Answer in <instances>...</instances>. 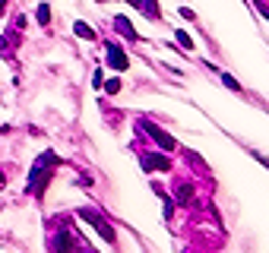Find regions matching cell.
Here are the masks:
<instances>
[{
  "label": "cell",
  "instance_id": "6da1fadb",
  "mask_svg": "<svg viewBox=\"0 0 269 253\" xmlns=\"http://www.w3.org/2000/svg\"><path fill=\"white\" fill-rule=\"evenodd\" d=\"M54 165H57V155H54V152L38 155V162L32 165V174H29V190H32V193L38 196V199H44V187H48V180H51Z\"/></svg>",
  "mask_w": 269,
  "mask_h": 253
},
{
  "label": "cell",
  "instance_id": "7a4b0ae2",
  "mask_svg": "<svg viewBox=\"0 0 269 253\" xmlns=\"http://www.w3.org/2000/svg\"><path fill=\"white\" fill-rule=\"evenodd\" d=\"M79 219H86L104 240H108V244H114V231H111V225H108V219H104L101 212H95V209H79Z\"/></svg>",
  "mask_w": 269,
  "mask_h": 253
},
{
  "label": "cell",
  "instance_id": "3957f363",
  "mask_svg": "<svg viewBox=\"0 0 269 253\" xmlns=\"http://www.w3.org/2000/svg\"><path fill=\"white\" fill-rule=\"evenodd\" d=\"M143 130H146V133H149L152 139H155V142H158V146L165 149V152H174V149H178V142H174V136H168L165 130H158L155 124H143Z\"/></svg>",
  "mask_w": 269,
  "mask_h": 253
},
{
  "label": "cell",
  "instance_id": "277c9868",
  "mask_svg": "<svg viewBox=\"0 0 269 253\" xmlns=\"http://www.w3.org/2000/svg\"><path fill=\"white\" fill-rule=\"evenodd\" d=\"M143 168L146 171H171V159L168 155H143Z\"/></svg>",
  "mask_w": 269,
  "mask_h": 253
},
{
  "label": "cell",
  "instance_id": "5b68a950",
  "mask_svg": "<svg viewBox=\"0 0 269 253\" xmlns=\"http://www.w3.org/2000/svg\"><path fill=\"white\" fill-rule=\"evenodd\" d=\"M108 64H111L114 70H121V73H124V70L130 67V57H127L118 44H108Z\"/></svg>",
  "mask_w": 269,
  "mask_h": 253
},
{
  "label": "cell",
  "instance_id": "8992f818",
  "mask_svg": "<svg viewBox=\"0 0 269 253\" xmlns=\"http://www.w3.org/2000/svg\"><path fill=\"white\" fill-rule=\"evenodd\" d=\"M54 253H73V234H70V231H57Z\"/></svg>",
  "mask_w": 269,
  "mask_h": 253
},
{
  "label": "cell",
  "instance_id": "52a82bcc",
  "mask_svg": "<svg viewBox=\"0 0 269 253\" xmlns=\"http://www.w3.org/2000/svg\"><path fill=\"white\" fill-rule=\"evenodd\" d=\"M114 29H118L121 35H127L130 41H136V38H139V35L133 32V26H130V19H124V16H118V19H114Z\"/></svg>",
  "mask_w": 269,
  "mask_h": 253
},
{
  "label": "cell",
  "instance_id": "ba28073f",
  "mask_svg": "<svg viewBox=\"0 0 269 253\" xmlns=\"http://www.w3.org/2000/svg\"><path fill=\"white\" fill-rule=\"evenodd\" d=\"M174 196H178L181 203H193V187L190 184H178L174 187Z\"/></svg>",
  "mask_w": 269,
  "mask_h": 253
},
{
  "label": "cell",
  "instance_id": "9c48e42d",
  "mask_svg": "<svg viewBox=\"0 0 269 253\" xmlns=\"http://www.w3.org/2000/svg\"><path fill=\"white\" fill-rule=\"evenodd\" d=\"M73 32L79 35V38H86V41H92V38H98L95 32L89 29V22H73Z\"/></svg>",
  "mask_w": 269,
  "mask_h": 253
},
{
  "label": "cell",
  "instance_id": "30bf717a",
  "mask_svg": "<svg viewBox=\"0 0 269 253\" xmlns=\"http://www.w3.org/2000/svg\"><path fill=\"white\" fill-rule=\"evenodd\" d=\"M133 7H139L143 13H149V16H158V7H155V0H130Z\"/></svg>",
  "mask_w": 269,
  "mask_h": 253
},
{
  "label": "cell",
  "instance_id": "8fae6325",
  "mask_svg": "<svg viewBox=\"0 0 269 253\" xmlns=\"http://www.w3.org/2000/svg\"><path fill=\"white\" fill-rule=\"evenodd\" d=\"M38 22H41L44 29H48V22H51V7H48V4H41V7H38Z\"/></svg>",
  "mask_w": 269,
  "mask_h": 253
},
{
  "label": "cell",
  "instance_id": "7c38bea8",
  "mask_svg": "<svg viewBox=\"0 0 269 253\" xmlns=\"http://www.w3.org/2000/svg\"><path fill=\"white\" fill-rule=\"evenodd\" d=\"M174 38H178V41L187 47V51H193V41H190V35H187V32H174Z\"/></svg>",
  "mask_w": 269,
  "mask_h": 253
},
{
  "label": "cell",
  "instance_id": "4fadbf2b",
  "mask_svg": "<svg viewBox=\"0 0 269 253\" xmlns=\"http://www.w3.org/2000/svg\"><path fill=\"white\" fill-rule=\"evenodd\" d=\"M104 92H108V95H118V92H121V79H108V82H104Z\"/></svg>",
  "mask_w": 269,
  "mask_h": 253
},
{
  "label": "cell",
  "instance_id": "5bb4252c",
  "mask_svg": "<svg viewBox=\"0 0 269 253\" xmlns=\"http://www.w3.org/2000/svg\"><path fill=\"white\" fill-rule=\"evenodd\" d=\"M222 82H225V86H228V89H235V92H241V86H238V82H235V79H231L228 73H222Z\"/></svg>",
  "mask_w": 269,
  "mask_h": 253
},
{
  "label": "cell",
  "instance_id": "9a60e30c",
  "mask_svg": "<svg viewBox=\"0 0 269 253\" xmlns=\"http://www.w3.org/2000/svg\"><path fill=\"white\" fill-rule=\"evenodd\" d=\"M181 16H184V19H196V13H193L190 7H181Z\"/></svg>",
  "mask_w": 269,
  "mask_h": 253
},
{
  "label": "cell",
  "instance_id": "2e32d148",
  "mask_svg": "<svg viewBox=\"0 0 269 253\" xmlns=\"http://www.w3.org/2000/svg\"><path fill=\"white\" fill-rule=\"evenodd\" d=\"M253 4H256V7H260V10H263V16L269 19V4H266V0H253Z\"/></svg>",
  "mask_w": 269,
  "mask_h": 253
},
{
  "label": "cell",
  "instance_id": "e0dca14e",
  "mask_svg": "<svg viewBox=\"0 0 269 253\" xmlns=\"http://www.w3.org/2000/svg\"><path fill=\"white\" fill-rule=\"evenodd\" d=\"M101 82H104V73H101V70H95V79H92V86H95V89H98V86H101Z\"/></svg>",
  "mask_w": 269,
  "mask_h": 253
},
{
  "label": "cell",
  "instance_id": "ac0fdd59",
  "mask_svg": "<svg viewBox=\"0 0 269 253\" xmlns=\"http://www.w3.org/2000/svg\"><path fill=\"white\" fill-rule=\"evenodd\" d=\"M4 10H7V0H0V13H4Z\"/></svg>",
  "mask_w": 269,
  "mask_h": 253
},
{
  "label": "cell",
  "instance_id": "d6986e66",
  "mask_svg": "<svg viewBox=\"0 0 269 253\" xmlns=\"http://www.w3.org/2000/svg\"><path fill=\"white\" fill-rule=\"evenodd\" d=\"M4 184H7V180H4V174H0V187H4Z\"/></svg>",
  "mask_w": 269,
  "mask_h": 253
},
{
  "label": "cell",
  "instance_id": "ffe728a7",
  "mask_svg": "<svg viewBox=\"0 0 269 253\" xmlns=\"http://www.w3.org/2000/svg\"><path fill=\"white\" fill-rule=\"evenodd\" d=\"M98 4H104V0H98Z\"/></svg>",
  "mask_w": 269,
  "mask_h": 253
}]
</instances>
